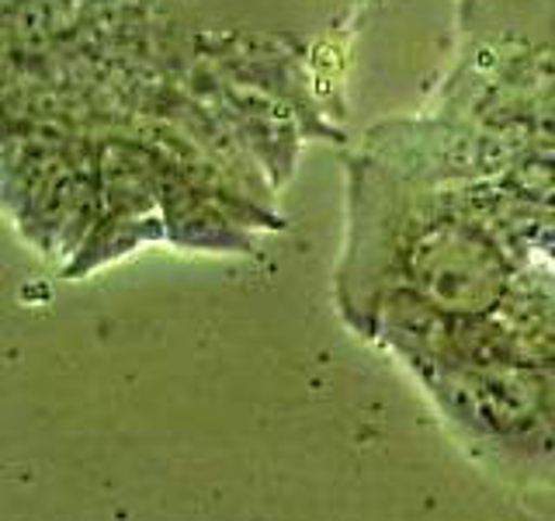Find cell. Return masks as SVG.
<instances>
[{
  "label": "cell",
  "mask_w": 555,
  "mask_h": 521,
  "mask_svg": "<svg viewBox=\"0 0 555 521\" xmlns=\"http://www.w3.org/2000/svg\"><path fill=\"white\" fill-rule=\"evenodd\" d=\"M410 275L444 309H482L503 289V260L493 243L459 223H438L416 237Z\"/></svg>",
  "instance_id": "6da1fadb"
}]
</instances>
